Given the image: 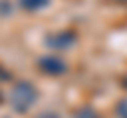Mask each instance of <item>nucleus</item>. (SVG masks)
<instances>
[{
  "label": "nucleus",
  "instance_id": "nucleus-3",
  "mask_svg": "<svg viewBox=\"0 0 127 118\" xmlns=\"http://www.w3.org/2000/svg\"><path fill=\"white\" fill-rule=\"evenodd\" d=\"M47 2H50V0H19V5H21L24 9H40V7H45Z\"/></svg>",
  "mask_w": 127,
  "mask_h": 118
},
{
  "label": "nucleus",
  "instance_id": "nucleus-5",
  "mask_svg": "<svg viewBox=\"0 0 127 118\" xmlns=\"http://www.w3.org/2000/svg\"><path fill=\"white\" fill-rule=\"evenodd\" d=\"M125 85H127V80H125Z\"/></svg>",
  "mask_w": 127,
  "mask_h": 118
},
{
  "label": "nucleus",
  "instance_id": "nucleus-1",
  "mask_svg": "<svg viewBox=\"0 0 127 118\" xmlns=\"http://www.w3.org/2000/svg\"><path fill=\"white\" fill-rule=\"evenodd\" d=\"M14 106H17L19 111H26L28 106L35 102V90H33L31 83H19L17 87H14V97H12Z\"/></svg>",
  "mask_w": 127,
  "mask_h": 118
},
{
  "label": "nucleus",
  "instance_id": "nucleus-2",
  "mask_svg": "<svg viewBox=\"0 0 127 118\" xmlns=\"http://www.w3.org/2000/svg\"><path fill=\"white\" fill-rule=\"evenodd\" d=\"M38 66H40L45 73H52V76H54V73H61L64 68H66V66H64V61H61L57 55H47V57H42L40 61H38Z\"/></svg>",
  "mask_w": 127,
  "mask_h": 118
},
{
  "label": "nucleus",
  "instance_id": "nucleus-4",
  "mask_svg": "<svg viewBox=\"0 0 127 118\" xmlns=\"http://www.w3.org/2000/svg\"><path fill=\"white\" fill-rule=\"evenodd\" d=\"M118 116H120V118H127V99H123V102L118 104Z\"/></svg>",
  "mask_w": 127,
  "mask_h": 118
}]
</instances>
